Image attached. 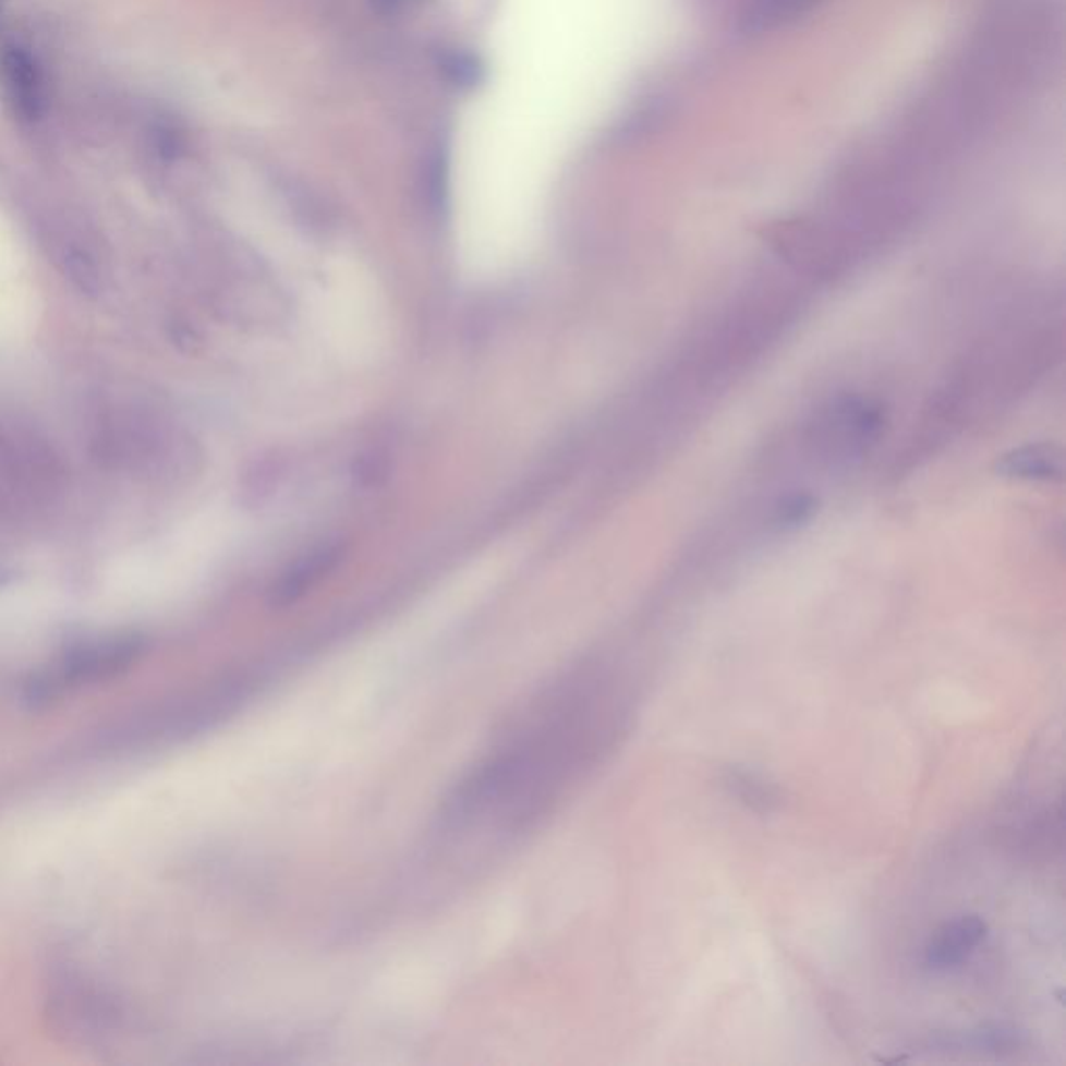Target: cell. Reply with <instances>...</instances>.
Segmentation results:
<instances>
[{"instance_id":"5","label":"cell","mask_w":1066,"mask_h":1066,"mask_svg":"<svg viewBox=\"0 0 1066 1066\" xmlns=\"http://www.w3.org/2000/svg\"><path fill=\"white\" fill-rule=\"evenodd\" d=\"M723 784L736 798H740V802L754 811L771 812L779 804L777 789L768 786L754 773H748L742 768H729L725 773Z\"/></svg>"},{"instance_id":"4","label":"cell","mask_w":1066,"mask_h":1066,"mask_svg":"<svg viewBox=\"0 0 1066 1066\" xmlns=\"http://www.w3.org/2000/svg\"><path fill=\"white\" fill-rule=\"evenodd\" d=\"M438 73L441 80L457 90H473L486 80L484 61L464 48H452L441 52L438 59Z\"/></svg>"},{"instance_id":"6","label":"cell","mask_w":1066,"mask_h":1066,"mask_svg":"<svg viewBox=\"0 0 1066 1066\" xmlns=\"http://www.w3.org/2000/svg\"><path fill=\"white\" fill-rule=\"evenodd\" d=\"M1010 473H1020V477H1052V473H1061L1058 459H1052L1050 452L1029 450L1019 452L1015 459H1008Z\"/></svg>"},{"instance_id":"2","label":"cell","mask_w":1066,"mask_h":1066,"mask_svg":"<svg viewBox=\"0 0 1066 1066\" xmlns=\"http://www.w3.org/2000/svg\"><path fill=\"white\" fill-rule=\"evenodd\" d=\"M988 925L977 914H965L935 931L925 948V965L933 971H948L965 962L983 942Z\"/></svg>"},{"instance_id":"1","label":"cell","mask_w":1066,"mask_h":1066,"mask_svg":"<svg viewBox=\"0 0 1066 1066\" xmlns=\"http://www.w3.org/2000/svg\"><path fill=\"white\" fill-rule=\"evenodd\" d=\"M0 82L13 113L36 121L47 107L45 73L36 57L22 47H7L0 57Z\"/></svg>"},{"instance_id":"3","label":"cell","mask_w":1066,"mask_h":1066,"mask_svg":"<svg viewBox=\"0 0 1066 1066\" xmlns=\"http://www.w3.org/2000/svg\"><path fill=\"white\" fill-rule=\"evenodd\" d=\"M825 0H748L742 24L748 32H765L796 22Z\"/></svg>"},{"instance_id":"7","label":"cell","mask_w":1066,"mask_h":1066,"mask_svg":"<svg viewBox=\"0 0 1066 1066\" xmlns=\"http://www.w3.org/2000/svg\"><path fill=\"white\" fill-rule=\"evenodd\" d=\"M367 2H370L373 13L388 17V15H395L404 0H367Z\"/></svg>"}]
</instances>
